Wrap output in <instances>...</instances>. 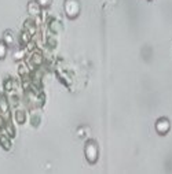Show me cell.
Wrapping results in <instances>:
<instances>
[{
	"label": "cell",
	"instance_id": "obj_1",
	"mask_svg": "<svg viewBox=\"0 0 172 174\" xmlns=\"http://www.w3.org/2000/svg\"><path fill=\"white\" fill-rule=\"evenodd\" d=\"M86 154H87L88 161H90V162H95V159H97V148H95V145H94V144H88V145H87Z\"/></svg>",
	"mask_w": 172,
	"mask_h": 174
},
{
	"label": "cell",
	"instance_id": "obj_2",
	"mask_svg": "<svg viewBox=\"0 0 172 174\" xmlns=\"http://www.w3.org/2000/svg\"><path fill=\"white\" fill-rule=\"evenodd\" d=\"M29 13L32 15H37V14H40V7L37 3H29Z\"/></svg>",
	"mask_w": 172,
	"mask_h": 174
},
{
	"label": "cell",
	"instance_id": "obj_3",
	"mask_svg": "<svg viewBox=\"0 0 172 174\" xmlns=\"http://www.w3.org/2000/svg\"><path fill=\"white\" fill-rule=\"evenodd\" d=\"M6 52H7L6 43H0V58H1V59L6 56Z\"/></svg>",
	"mask_w": 172,
	"mask_h": 174
},
{
	"label": "cell",
	"instance_id": "obj_4",
	"mask_svg": "<svg viewBox=\"0 0 172 174\" xmlns=\"http://www.w3.org/2000/svg\"><path fill=\"white\" fill-rule=\"evenodd\" d=\"M0 108H1L3 112H7V103H6V99H4V97L0 99Z\"/></svg>",
	"mask_w": 172,
	"mask_h": 174
},
{
	"label": "cell",
	"instance_id": "obj_5",
	"mask_svg": "<svg viewBox=\"0 0 172 174\" xmlns=\"http://www.w3.org/2000/svg\"><path fill=\"white\" fill-rule=\"evenodd\" d=\"M0 143H1L3 145H4V148H6V149L10 148V143H8V140H7V138H4V137H1V138H0Z\"/></svg>",
	"mask_w": 172,
	"mask_h": 174
},
{
	"label": "cell",
	"instance_id": "obj_6",
	"mask_svg": "<svg viewBox=\"0 0 172 174\" xmlns=\"http://www.w3.org/2000/svg\"><path fill=\"white\" fill-rule=\"evenodd\" d=\"M17 119H18L19 124H22V122H24V114H22V111H19L18 114H17Z\"/></svg>",
	"mask_w": 172,
	"mask_h": 174
},
{
	"label": "cell",
	"instance_id": "obj_7",
	"mask_svg": "<svg viewBox=\"0 0 172 174\" xmlns=\"http://www.w3.org/2000/svg\"><path fill=\"white\" fill-rule=\"evenodd\" d=\"M39 3H40V4H41L43 7H47V6H50L51 0H39Z\"/></svg>",
	"mask_w": 172,
	"mask_h": 174
},
{
	"label": "cell",
	"instance_id": "obj_8",
	"mask_svg": "<svg viewBox=\"0 0 172 174\" xmlns=\"http://www.w3.org/2000/svg\"><path fill=\"white\" fill-rule=\"evenodd\" d=\"M28 36H29L28 33H22V41H25V43H26V41L29 40V37H28Z\"/></svg>",
	"mask_w": 172,
	"mask_h": 174
},
{
	"label": "cell",
	"instance_id": "obj_9",
	"mask_svg": "<svg viewBox=\"0 0 172 174\" xmlns=\"http://www.w3.org/2000/svg\"><path fill=\"white\" fill-rule=\"evenodd\" d=\"M6 41H7V44L11 43V37H10V34H8V33L6 34Z\"/></svg>",
	"mask_w": 172,
	"mask_h": 174
}]
</instances>
